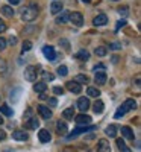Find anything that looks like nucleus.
I'll return each mask as SVG.
<instances>
[{
	"mask_svg": "<svg viewBox=\"0 0 141 152\" xmlns=\"http://www.w3.org/2000/svg\"><path fill=\"white\" fill-rule=\"evenodd\" d=\"M0 100H2V99H0Z\"/></svg>",
	"mask_w": 141,
	"mask_h": 152,
	"instance_id": "603ef678",
	"label": "nucleus"
},
{
	"mask_svg": "<svg viewBox=\"0 0 141 152\" xmlns=\"http://www.w3.org/2000/svg\"><path fill=\"white\" fill-rule=\"evenodd\" d=\"M31 49H32V43H31V41H24V43H23V47H21V53L29 52Z\"/></svg>",
	"mask_w": 141,
	"mask_h": 152,
	"instance_id": "2f4dec72",
	"label": "nucleus"
},
{
	"mask_svg": "<svg viewBox=\"0 0 141 152\" xmlns=\"http://www.w3.org/2000/svg\"><path fill=\"white\" fill-rule=\"evenodd\" d=\"M40 14V9H38V5L31 2L28 6H24L23 11H21V20L23 21H33L36 18V15Z\"/></svg>",
	"mask_w": 141,
	"mask_h": 152,
	"instance_id": "f257e3e1",
	"label": "nucleus"
},
{
	"mask_svg": "<svg viewBox=\"0 0 141 152\" xmlns=\"http://www.w3.org/2000/svg\"><path fill=\"white\" fill-rule=\"evenodd\" d=\"M12 138H14V140H17V142H26L28 140V134L24 132V131H14L12 132Z\"/></svg>",
	"mask_w": 141,
	"mask_h": 152,
	"instance_id": "2eb2a0df",
	"label": "nucleus"
},
{
	"mask_svg": "<svg viewBox=\"0 0 141 152\" xmlns=\"http://www.w3.org/2000/svg\"><path fill=\"white\" fill-rule=\"evenodd\" d=\"M121 135L124 138H127V140H134L135 138L134 131H132V128H129V126H121Z\"/></svg>",
	"mask_w": 141,
	"mask_h": 152,
	"instance_id": "dca6fc26",
	"label": "nucleus"
},
{
	"mask_svg": "<svg viewBox=\"0 0 141 152\" xmlns=\"http://www.w3.org/2000/svg\"><path fill=\"white\" fill-rule=\"evenodd\" d=\"M6 40H5V38H2V37H0V52H2V50H5L6 49Z\"/></svg>",
	"mask_w": 141,
	"mask_h": 152,
	"instance_id": "4c0bfd02",
	"label": "nucleus"
},
{
	"mask_svg": "<svg viewBox=\"0 0 141 152\" xmlns=\"http://www.w3.org/2000/svg\"><path fill=\"white\" fill-rule=\"evenodd\" d=\"M78 108H79V111H82V113H85V111L89 108V100H88V97H79V99H78Z\"/></svg>",
	"mask_w": 141,
	"mask_h": 152,
	"instance_id": "f8f14e48",
	"label": "nucleus"
},
{
	"mask_svg": "<svg viewBox=\"0 0 141 152\" xmlns=\"http://www.w3.org/2000/svg\"><path fill=\"white\" fill-rule=\"evenodd\" d=\"M5 31H6V23L3 20H0V34L5 32Z\"/></svg>",
	"mask_w": 141,
	"mask_h": 152,
	"instance_id": "37998d69",
	"label": "nucleus"
},
{
	"mask_svg": "<svg viewBox=\"0 0 141 152\" xmlns=\"http://www.w3.org/2000/svg\"><path fill=\"white\" fill-rule=\"evenodd\" d=\"M38 140H40L41 143H49L50 140H52V135H50V132L47 129H41L40 132H38Z\"/></svg>",
	"mask_w": 141,
	"mask_h": 152,
	"instance_id": "9b49d317",
	"label": "nucleus"
},
{
	"mask_svg": "<svg viewBox=\"0 0 141 152\" xmlns=\"http://www.w3.org/2000/svg\"><path fill=\"white\" fill-rule=\"evenodd\" d=\"M24 126H26L28 129H36L38 126H40V120H38V119H35V117H31L29 120H26Z\"/></svg>",
	"mask_w": 141,
	"mask_h": 152,
	"instance_id": "f3484780",
	"label": "nucleus"
},
{
	"mask_svg": "<svg viewBox=\"0 0 141 152\" xmlns=\"http://www.w3.org/2000/svg\"><path fill=\"white\" fill-rule=\"evenodd\" d=\"M137 108V102L134 99H126L124 102L121 104V107L117 110V113H115V119H120L121 116H124V114L127 113V111H132V110H135Z\"/></svg>",
	"mask_w": 141,
	"mask_h": 152,
	"instance_id": "f03ea898",
	"label": "nucleus"
},
{
	"mask_svg": "<svg viewBox=\"0 0 141 152\" xmlns=\"http://www.w3.org/2000/svg\"><path fill=\"white\" fill-rule=\"evenodd\" d=\"M82 2H84V3H89V2H91V0H82Z\"/></svg>",
	"mask_w": 141,
	"mask_h": 152,
	"instance_id": "8fccbe9b",
	"label": "nucleus"
},
{
	"mask_svg": "<svg viewBox=\"0 0 141 152\" xmlns=\"http://www.w3.org/2000/svg\"><path fill=\"white\" fill-rule=\"evenodd\" d=\"M43 76H44V81H43V82H46V81H53V78H55L52 73H47V72H44Z\"/></svg>",
	"mask_w": 141,
	"mask_h": 152,
	"instance_id": "c9c22d12",
	"label": "nucleus"
},
{
	"mask_svg": "<svg viewBox=\"0 0 141 152\" xmlns=\"http://www.w3.org/2000/svg\"><path fill=\"white\" fill-rule=\"evenodd\" d=\"M3 123V119H2V116H0V125H2Z\"/></svg>",
	"mask_w": 141,
	"mask_h": 152,
	"instance_id": "3c124183",
	"label": "nucleus"
},
{
	"mask_svg": "<svg viewBox=\"0 0 141 152\" xmlns=\"http://www.w3.org/2000/svg\"><path fill=\"white\" fill-rule=\"evenodd\" d=\"M86 94L89 97H99L100 96V91L97 90L96 87H88V90H86Z\"/></svg>",
	"mask_w": 141,
	"mask_h": 152,
	"instance_id": "bb28decb",
	"label": "nucleus"
},
{
	"mask_svg": "<svg viewBox=\"0 0 141 152\" xmlns=\"http://www.w3.org/2000/svg\"><path fill=\"white\" fill-rule=\"evenodd\" d=\"M118 14L123 15V17H126L127 14H129V9H127V6H120V8H118Z\"/></svg>",
	"mask_w": 141,
	"mask_h": 152,
	"instance_id": "f704fd0d",
	"label": "nucleus"
},
{
	"mask_svg": "<svg viewBox=\"0 0 141 152\" xmlns=\"http://www.w3.org/2000/svg\"><path fill=\"white\" fill-rule=\"evenodd\" d=\"M117 146H118V149L121 152H132L131 148H127L126 143H124V140H121V138H117Z\"/></svg>",
	"mask_w": 141,
	"mask_h": 152,
	"instance_id": "a878e982",
	"label": "nucleus"
},
{
	"mask_svg": "<svg viewBox=\"0 0 141 152\" xmlns=\"http://www.w3.org/2000/svg\"><path fill=\"white\" fill-rule=\"evenodd\" d=\"M68 21H71L74 26H78V28H81L82 24H84V15L81 14V12H71L70 14V18H68Z\"/></svg>",
	"mask_w": 141,
	"mask_h": 152,
	"instance_id": "39448f33",
	"label": "nucleus"
},
{
	"mask_svg": "<svg viewBox=\"0 0 141 152\" xmlns=\"http://www.w3.org/2000/svg\"><path fill=\"white\" fill-rule=\"evenodd\" d=\"M24 79L28 82H33L36 81V69L33 66H28L24 69Z\"/></svg>",
	"mask_w": 141,
	"mask_h": 152,
	"instance_id": "20e7f679",
	"label": "nucleus"
},
{
	"mask_svg": "<svg viewBox=\"0 0 141 152\" xmlns=\"http://www.w3.org/2000/svg\"><path fill=\"white\" fill-rule=\"evenodd\" d=\"M123 26H126V20H120V21L117 23V28H115V29H120V28H123Z\"/></svg>",
	"mask_w": 141,
	"mask_h": 152,
	"instance_id": "c03bdc74",
	"label": "nucleus"
},
{
	"mask_svg": "<svg viewBox=\"0 0 141 152\" xmlns=\"http://www.w3.org/2000/svg\"><path fill=\"white\" fill-rule=\"evenodd\" d=\"M94 81H96V84H99V85L106 84V73H105V72H97L96 76H94Z\"/></svg>",
	"mask_w": 141,
	"mask_h": 152,
	"instance_id": "a211bd4d",
	"label": "nucleus"
},
{
	"mask_svg": "<svg viewBox=\"0 0 141 152\" xmlns=\"http://www.w3.org/2000/svg\"><path fill=\"white\" fill-rule=\"evenodd\" d=\"M74 120H76V123H78V125H89V123H91V117L86 116L85 113L79 114V116H76Z\"/></svg>",
	"mask_w": 141,
	"mask_h": 152,
	"instance_id": "1a4fd4ad",
	"label": "nucleus"
},
{
	"mask_svg": "<svg viewBox=\"0 0 141 152\" xmlns=\"http://www.w3.org/2000/svg\"><path fill=\"white\" fill-rule=\"evenodd\" d=\"M33 90H35L36 93L43 94V93L47 90V84H46V82H43V81H41V82H36V84L33 85Z\"/></svg>",
	"mask_w": 141,
	"mask_h": 152,
	"instance_id": "6ab92c4d",
	"label": "nucleus"
},
{
	"mask_svg": "<svg viewBox=\"0 0 141 152\" xmlns=\"http://www.w3.org/2000/svg\"><path fill=\"white\" fill-rule=\"evenodd\" d=\"M93 110H94L96 114H102V113H103V110H105L103 102H102V100H96V104L93 105Z\"/></svg>",
	"mask_w": 141,
	"mask_h": 152,
	"instance_id": "412c9836",
	"label": "nucleus"
},
{
	"mask_svg": "<svg viewBox=\"0 0 141 152\" xmlns=\"http://www.w3.org/2000/svg\"><path fill=\"white\" fill-rule=\"evenodd\" d=\"M61 11H62V3L61 2H53L52 5H50V12H52V14H59Z\"/></svg>",
	"mask_w": 141,
	"mask_h": 152,
	"instance_id": "aec40b11",
	"label": "nucleus"
},
{
	"mask_svg": "<svg viewBox=\"0 0 141 152\" xmlns=\"http://www.w3.org/2000/svg\"><path fill=\"white\" fill-rule=\"evenodd\" d=\"M73 81L78 82L79 85H82V84H86V82H88V76H85V75H78V76H74Z\"/></svg>",
	"mask_w": 141,
	"mask_h": 152,
	"instance_id": "c85d7f7f",
	"label": "nucleus"
},
{
	"mask_svg": "<svg viewBox=\"0 0 141 152\" xmlns=\"http://www.w3.org/2000/svg\"><path fill=\"white\" fill-rule=\"evenodd\" d=\"M106 23H108V17H106L105 14H99V15L94 17V20H93L94 26H105Z\"/></svg>",
	"mask_w": 141,
	"mask_h": 152,
	"instance_id": "4468645a",
	"label": "nucleus"
},
{
	"mask_svg": "<svg viewBox=\"0 0 141 152\" xmlns=\"http://www.w3.org/2000/svg\"><path fill=\"white\" fill-rule=\"evenodd\" d=\"M59 44H61L64 49H65V50H68V49H70V43H68V40H64V38H62V40L59 41Z\"/></svg>",
	"mask_w": 141,
	"mask_h": 152,
	"instance_id": "e433bc0d",
	"label": "nucleus"
},
{
	"mask_svg": "<svg viewBox=\"0 0 141 152\" xmlns=\"http://www.w3.org/2000/svg\"><path fill=\"white\" fill-rule=\"evenodd\" d=\"M68 18H70V12L62 9V11L59 12V15L56 17V23H58V24H64V23L68 21Z\"/></svg>",
	"mask_w": 141,
	"mask_h": 152,
	"instance_id": "ddd939ff",
	"label": "nucleus"
},
{
	"mask_svg": "<svg viewBox=\"0 0 141 152\" xmlns=\"http://www.w3.org/2000/svg\"><path fill=\"white\" fill-rule=\"evenodd\" d=\"M109 49H112V50H118V49H121V44H118V43H112V44L109 46Z\"/></svg>",
	"mask_w": 141,
	"mask_h": 152,
	"instance_id": "79ce46f5",
	"label": "nucleus"
},
{
	"mask_svg": "<svg viewBox=\"0 0 141 152\" xmlns=\"http://www.w3.org/2000/svg\"><path fill=\"white\" fill-rule=\"evenodd\" d=\"M53 93L59 96V94H62V93H64V88H62V87H53Z\"/></svg>",
	"mask_w": 141,
	"mask_h": 152,
	"instance_id": "58836bf2",
	"label": "nucleus"
},
{
	"mask_svg": "<svg viewBox=\"0 0 141 152\" xmlns=\"http://www.w3.org/2000/svg\"><path fill=\"white\" fill-rule=\"evenodd\" d=\"M76 58L81 59V61H88L89 59V53L86 52V50H79V52L76 53Z\"/></svg>",
	"mask_w": 141,
	"mask_h": 152,
	"instance_id": "cd10ccee",
	"label": "nucleus"
},
{
	"mask_svg": "<svg viewBox=\"0 0 141 152\" xmlns=\"http://www.w3.org/2000/svg\"><path fill=\"white\" fill-rule=\"evenodd\" d=\"M5 138H6V132L0 129V142H2V140H5Z\"/></svg>",
	"mask_w": 141,
	"mask_h": 152,
	"instance_id": "a18cd8bd",
	"label": "nucleus"
},
{
	"mask_svg": "<svg viewBox=\"0 0 141 152\" xmlns=\"http://www.w3.org/2000/svg\"><path fill=\"white\" fill-rule=\"evenodd\" d=\"M97 152H111V146L105 138H100L97 142Z\"/></svg>",
	"mask_w": 141,
	"mask_h": 152,
	"instance_id": "6e6552de",
	"label": "nucleus"
},
{
	"mask_svg": "<svg viewBox=\"0 0 141 152\" xmlns=\"http://www.w3.org/2000/svg\"><path fill=\"white\" fill-rule=\"evenodd\" d=\"M8 70V64H6V61L0 58V73H5Z\"/></svg>",
	"mask_w": 141,
	"mask_h": 152,
	"instance_id": "72a5a7b5",
	"label": "nucleus"
},
{
	"mask_svg": "<svg viewBox=\"0 0 141 152\" xmlns=\"http://www.w3.org/2000/svg\"><path fill=\"white\" fill-rule=\"evenodd\" d=\"M97 128V126H94V125H91V126H78V128H76L67 138L70 140V138H74V137H78L79 134H84V132H88V131H94Z\"/></svg>",
	"mask_w": 141,
	"mask_h": 152,
	"instance_id": "7ed1b4c3",
	"label": "nucleus"
},
{
	"mask_svg": "<svg viewBox=\"0 0 141 152\" xmlns=\"http://www.w3.org/2000/svg\"><path fill=\"white\" fill-rule=\"evenodd\" d=\"M103 70H105V66H103V64H96V66H94V72H96V73H97V72H103Z\"/></svg>",
	"mask_w": 141,
	"mask_h": 152,
	"instance_id": "ea45409f",
	"label": "nucleus"
},
{
	"mask_svg": "<svg viewBox=\"0 0 141 152\" xmlns=\"http://www.w3.org/2000/svg\"><path fill=\"white\" fill-rule=\"evenodd\" d=\"M49 105H50V107H56V105H58V100H56L55 97H50V99H49Z\"/></svg>",
	"mask_w": 141,
	"mask_h": 152,
	"instance_id": "a19ab883",
	"label": "nucleus"
},
{
	"mask_svg": "<svg viewBox=\"0 0 141 152\" xmlns=\"http://www.w3.org/2000/svg\"><path fill=\"white\" fill-rule=\"evenodd\" d=\"M117 129H118V128H117V125H109L105 132H106L108 137H117Z\"/></svg>",
	"mask_w": 141,
	"mask_h": 152,
	"instance_id": "b1692460",
	"label": "nucleus"
},
{
	"mask_svg": "<svg viewBox=\"0 0 141 152\" xmlns=\"http://www.w3.org/2000/svg\"><path fill=\"white\" fill-rule=\"evenodd\" d=\"M0 113L5 114V116H8V117L12 116V110H11L8 105H2V107H0Z\"/></svg>",
	"mask_w": 141,
	"mask_h": 152,
	"instance_id": "7c9ffc66",
	"label": "nucleus"
},
{
	"mask_svg": "<svg viewBox=\"0 0 141 152\" xmlns=\"http://www.w3.org/2000/svg\"><path fill=\"white\" fill-rule=\"evenodd\" d=\"M15 43H17V38H15V37H11V38H9V44L14 46Z\"/></svg>",
	"mask_w": 141,
	"mask_h": 152,
	"instance_id": "49530a36",
	"label": "nucleus"
},
{
	"mask_svg": "<svg viewBox=\"0 0 141 152\" xmlns=\"http://www.w3.org/2000/svg\"><path fill=\"white\" fill-rule=\"evenodd\" d=\"M8 2H9L11 5H18V3H20V0H8Z\"/></svg>",
	"mask_w": 141,
	"mask_h": 152,
	"instance_id": "de8ad7c7",
	"label": "nucleus"
},
{
	"mask_svg": "<svg viewBox=\"0 0 141 152\" xmlns=\"http://www.w3.org/2000/svg\"><path fill=\"white\" fill-rule=\"evenodd\" d=\"M0 11H2V14L6 15V17H14V9H12L9 5H3Z\"/></svg>",
	"mask_w": 141,
	"mask_h": 152,
	"instance_id": "5701e85b",
	"label": "nucleus"
},
{
	"mask_svg": "<svg viewBox=\"0 0 141 152\" xmlns=\"http://www.w3.org/2000/svg\"><path fill=\"white\" fill-rule=\"evenodd\" d=\"M67 90H70L71 93H74V94H79L81 91H82V87L78 84V82H74V81H70V82H67Z\"/></svg>",
	"mask_w": 141,
	"mask_h": 152,
	"instance_id": "9d476101",
	"label": "nucleus"
},
{
	"mask_svg": "<svg viewBox=\"0 0 141 152\" xmlns=\"http://www.w3.org/2000/svg\"><path fill=\"white\" fill-rule=\"evenodd\" d=\"M40 99L44 100V99H47V96H46V94H40Z\"/></svg>",
	"mask_w": 141,
	"mask_h": 152,
	"instance_id": "09e8293b",
	"label": "nucleus"
},
{
	"mask_svg": "<svg viewBox=\"0 0 141 152\" xmlns=\"http://www.w3.org/2000/svg\"><path fill=\"white\" fill-rule=\"evenodd\" d=\"M58 75H59V76H67V75H68V69H67L65 66H59V67H58Z\"/></svg>",
	"mask_w": 141,
	"mask_h": 152,
	"instance_id": "473e14b6",
	"label": "nucleus"
},
{
	"mask_svg": "<svg viewBox=\"0 0 141 152\" xmlns=\"http://www.w3.org/2000/svg\"><path fill=\"white\" fill-rule=\"evenodd\" d=\"M56 128H58V134H67V131H68L67 123L65 122H61V120L56 123Z\"/></svg>",
	"mask_w": 141,
	"mask_h": 152,
	"instance_id": "393cba45",
	"label": "nucleus"
},
{
	"mask_svg": "<svg viewBox=\"0 0 141 152\" xmlns=\"http://www.w3.org/2000/svg\"><path fill=\"white\" fill-rule=\"evenodd\" d=\"M43 53H44V56L49 61H55L56 59V52H55V49L52 46H44L43 47Z\"/></svg>",
	"mask_w": 141,
	"mask_h": 152,
	"instance_id": "423d86ee",
	"label": "nucleus"
},
{
	"mask_svg": "<svg viewBox=\"0 0 141 152\" xmlns=\"http://www.w3.org/2000/svg\"><path fill=\"white\" fill-rule=\"evenodd\" d=\"M62 116H64V119H67V120H73L74 119V108H67V110H64V113H62Z\"/></svg>",
	"mask_w": 141,
	"mask_h": 152,
	"instance_id": "4be33fe9",
	"label": "nucleus"
},
{
	"mask_svg": "<svg viewBox=\"0 0 141 152\" xmlns=\"http://www.w3.org/2000/svg\"><path fill=\"white\" fill-rule=\"evenodd\" d=\"M108 53V49L105 47V46H99L97 49H96V55L97 56H105Z\"/></svg>",
	"mask_w": 141,
	"mask_h": 152,
	"instance_id": "c756f323",
	"label": "nucleus"
},
{
	"mask_svg": "<svg viewBox=\"0 0 141 152\" xmlns=\"http://www.w3.org/2000/svg\"><path fill=\"white\" fill-rule=\"evenodd\" d=\"M38 114H40L41 119H44V120H49L53 116L52 111L49 110V107H44V105H38Z\"/></svg>",
	"mask_w": 141,
	"mask_h": 152,
	"instance_id": "0eeeda50",
	"label": "nucleus"
}]
</instances>
